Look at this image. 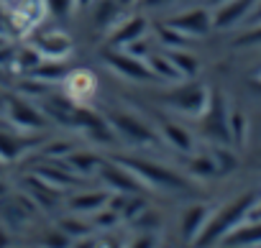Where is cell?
Wrapping results in <instances>:
<instances>
[{
    "label": "cell",
    "instance_id": "d590c367",
    "mask_svg": "<svg viewBox=\"0 0 261 248\" xmlns=\"http://www.w3.org/2000/svg\"><path fill=\"white\" fill-rule=\"evenodd\" d=\"M248 217H251V220H261V200H258V202H256V205L251 207V212H248Z\"/></svg>",
    "mask_w": 261,
    "mask_h": 248
},
{
    "label": "cell",
    "instance_id": "e0dca14e",
    "mask_svg": "<svg viewBox=\"0 0 261 248\" xmlns=\"http://www.w3.org/2000/svg\"><path fill=\"white\" fill-rule=\"evenodd\" d=\"M108 200H110V197H108L105 192H82V195H77V197L69 200V207H72V210H82V212H87V210H97V207H102Z\"/></svg>",
    "mask_w": 261,
    "mask_h": 248
},
{
    "label": "cell",
    "instance_id": "d6a6232c",
    "mask_svg": "<svg viewBox=\"0 0 261 248\" xmlns=\"http://www.w3.org/2000/svg\"><path fill=\"white\" fill-rule=\"evenodd\" d=\"M118 223V212L115 210H108V212H100L97 215V225L100 228H113Z\"/></svg>",
    "mask_w": 261,
    "mask_h": 248
},
{
    "label": "cell",
    "instance_id": "ffe728a7",
    "mask_svg": "<svg viewBox=\"0 0 261 248\" xmlns=\"http://www.w3.org/2000/svg\"><path fill=\"white\" fill-rule=\"evenodd\" d=\"M39 177L44 179V182H49L51 187H72V184H77V179L72 177V174H64L59 167H44V169H39Z\"/></svg>",
    "mask_w": 261,
    "mask_h": 248
},
{
    "label": "cell",
    "instance_id": "b9f144b4",
    "mask_svg": "<svg viewBox=\"0 0 261 248\" xmlns=\"http://www.w3.org/2000/svg\"><path fill=\"white\" fill-rule=\"evenodd\" d=\"M253 87H256V90L261 92V79H258V82H253Z\"/></svg>",
    "mask_w": 261,
    "mask_h": 248
},
{
    "label": "cell",
    "instance_id": "7c38bea8",
    "mask_svg": "<svg viewBox=\"0 0 261 248\" xmlns=\"http://www.w3.org/2000/svg\"><path fill=\"white\" fill-rule=\"evenodd\" d=\"M225 245H261V220H253L248 225H236L225 238Z\"/></svg>",
    "mask_w": 261,
    "mask_h": 248
},
{
    "label": "cell",
    "instance_id": "f546056e",
    "mask_svg": "<svg viewBox=\"0 0 261 248\" xmlns=\"http://www.w3.org/2000/svg\"><path fill=\"white\" fill-rule=\"evenodd\" d=\"M236 44H238V46H253V44H261V23H258V26H253L248 34H243Z\"/></svg>",
    "mask_w": 261,
    "mask_h": 248
},
{
    "label": "cell",
    "instance_id": "d4e9b609",
    "mask_svg": "<svg viewBox=\"0 0 261 248\" xmlns=\"http://www.w3.org/2000/svg\"><path fill=\"white\" fill-rule=\"evenodd\" d=\"M190 169H192V174H197V177H215V174H218V167H215L213 156H195L192 164H190Z\"/></svg>",
    "mask_w": 261,
    "mask_h": 248
},
{
    "label": "cell",
    "instance_id": "4dcf8cb0",
    "mask_svg": "<svg viewBox=\"0 0 261 248\" xmlns=\"http://www.w3.org/2000/svg\"><path fill=\"white\" fill-rule=\"evenodd\" d=\"M141 210H146V205H144V200H128L125 202V207H123V215L125 217H130V220H136V212H141Z\"/></svg>",
    "mask_w": 261,
    "mask_h": 248
},
{
    "label": "cell",
    "instance_id": "83f0119b",
    "mask_svg": "<svg viewBox=\"0 0 261 248\" xmlns=\"http://www.w3.org/2000/svg\"><path fill=\"white\" fill-rule=\"evenodd\" d=\"M59 230H62L64 235H69V238H77V235H85L90 228H87L85 223H74V220H69V217H67V220H62V223H59Z\"/></svg>",
    "mask_w": 261,
    "mask_h": 248
},
{
    "label": "cell",
    "instance_id": "ab89813d",
    "mask_svg": "<svg viewBox=\"0 0 261 248\" xmlns=\"http://www.w3.org/2000/svg\"><path fill=\"white\" fill-rule=\"evenodd\" d=\"M3 195H8V187H6L3 182H0V197H3Z\"/></svg>",
    "mask_w": 261,
    "mask_h": 248
},
{
    "label": "cell",
    "instance_id": "9a60e30c",
    "mask_svg": "<svg viewBox=\"0 0 261 248\" xmlns=\"http://www.w3.org/2000/svg\"><path fill=\"white\" fill-rule=\"evenodd\" d=\"M64 159H67V167L80 172V174H90L100 167V159L95 154H87V151H69Z\"/></svg>",
    "mask_w": 261,
    "mask_h": 248
},
{
    "label": "cell",
    "instance_id": "e575fe53",
    "mask_svg": "<svg viewBox=\"0 0 261 248\" xmlns=\"http://www.w3.org/2000/svg\"><path fill=\"white\" fill-rule=\"evenodd\" d=\"M248 23H251V26H258V23H261V3L248 13Z\"/></svg>",
    "mask_w": 261,
    "mask_h": 248
},
{
    "label": "cell",
    "instance_id": "60d3db41",
    "mask_svg": "<svg viewBox=\"0 0 261 248\" xmlns=\"http://www.w3.org/2000/svg\"><path fill=\"white\" fill-rule=\"evenodd\" d=\"M213 3H215V6H223V3H228V0H213Z\"/></svg>",
    "mask_w": 261,
    "mask_h": 248
},
{
    "label": "cell",
    "instance_id": "f35d334b",
    "mask_svg": "<svg viewBox=\"0 0 261 248\" xmlns=\"http://www.w3.org/2000/svg\"><path fill=\"white\" fill-rule=\"evenodd\" d=\"M6 243H8V238H6V233H3V230H0V245H6Z\"/></svg>",
    "mask_w": 261,
    "mask_h": 248
},
{
    "label": "cell",
    "instance_id": "cb8c5ba5",
    "mask_svg": "<svg viewBox=\"0 0 261 248\" xmlns=\"http://www.w3.org/2000/svg\"><path fill=\"white\" fill-rule=\"evenodd\" d=\"M156 31H159L162 41H167L172 49H185V44H187V36H185V34H179L177 29H172L169 23H167V26H156Z\"/></svg>",
    "mask_w": 261,
    "mask_h": 248
},
{
    "label": "cell",
    "instance_id": "603a6c76",
    "mask_svg": "<svg viewBox=\"0 0 261 248\" xmlns=\"http://www.w3.org/2000/svg\"><path fill=\"white\" fill-rule=\"evenodd\" d=\"M210 156H213V161H215V167H218V174L236 169V156H233L230 151H225V146L215 144V149H213V154H210Z\"/></svg>",
    "mask_w": 261,
    "mask_h": 248
},
{
    "label": "cell",
    "instance_id": "ba28073f",
    "mask_svg": "<svg viewBox=\"0 0 261 248\" xmlns=\"http://www.w3.org/2000/svg\"><path fill=\"white\" fill-rule=\"evenodd\" d=\"M105 62H108L115 72H120L123 77H128V79H156V74L151 72L149 64L139 62L136 57H130V54L108 51V54H105Z\"/></svg>",
    "mask_w": 261,
    "mask_h": 248
},
{
    "label": "cell",
    "instance_id": "277c9868",
    "mask_svg": "<svg viewBox=\"0 0 261 248\" xmlns=\"http://www.w3.org/2000/svg\"><path fill=\"white\" fill-rule=\"evenodd\" d=\"M108 126L118 136H123V141H128V144H154L156 141V133L151 128H146L139 118L128 115V113H110Z\"/></svg>",
    "mask_w": 261,
    "mask_h": 248
},
{
    "label": "cell",
    "instance_id": "6da1fadb",
    "mask_svg": "<svg viewBox=\"0 0 261 248\" xmlns=\"http://www.w3.org/2000/svg\"><path fill=\"white\" fill-rule=\"evenodd\" d=\"M253 205H256V195L253 192H246V195L236 197L233 202H228L225 207H220L215 215L207 217V223H205V228H202V233L197 235L195 243L197 245H213L215 240H223L236 225H241L248 217Z\"/></svg>",
    "mask_w": 261,
    "mask_h": 248
},
{
    "label": "cell",
    "instance_id": "44dd1931",
    "mask_svg": "<svg viewBox=\"0 0 261 248\" xmlns=\"http://www.w3.org/2000/svg\"><path fill=\"white\" fill-rule=\"evenodd\" d=\"M228 128H230V141L243 146L246 144V115L238 110L228 113Z\"/></svg>",
    "mask_w": 261,
    "mask_h": 248
},
{
    "label": "cell",
    "instance_id": "30bf717a",
    "mask_svg": "<svg viewBox=\"0 0 261 248\" xmlns=\"http://www.w3.org/2000/svg\"><path fill=\"white\" fill-rule=\"evenodd\" d=\"M253 0H228L225 6H220V11L213 16V26L215 29H230L233 23L243 21L251 13Z\"/></svg>",
    "mask_w": 261,
    "mask_h": 248
},
{
    "label": "cell",
    "instance_id": "1f68e13d",
    "mask_svg": "<svg viewBox=\"0 0 261 248\" xmlns=\"http://www.w3.org/2000/svg\"><path fill=\"white\" fill-rule=\"evenodd\" d=\"M18 62H21V64H26L29 69H34V67H39V64H41V57H39V51H31V49H26V51L18 57Z\"/></svg>",
    "mask_w": 261,
    "mask_h": 248
},
{
    "label": "cell",
    "instance_id": "3957f363",
    "mask_svg": "<svg viewBox=\"0 0 261 248\" xmlns=\"http://www.w3.org/2000/svg\"><path fill=\"white\" fill-rule=\"evenodd\" d=\"M118 164H123L125 169H130L136 177H141L146 184H154V187H164V189H187V182L164 169V167H156L151 161H139V159H118Z\"/></svg>",
    "mask_w": 261,
    "mask_h": 248
},
{
    "label": "cell",
    "instance_id": "8fae6325",
    "mask_svg": "<svg viewBox=\"0 0 261 248\" xmlns=\"http://www.w3.org/2000/svg\"><path fill=\"white\" fill-rule=\"evenodd\" d=\"M207 217H210L207 205H192L190 210H185L182 212V235H185V240H197V235L202 233Z\"/></svg>",
    "mask_w": 261,
    "mask_h": 248
},
{
    "label": "cell",
    "instance_id": "7402d4cb",
    "mask_svg": "<svg viewBox=\"0 0 261 248\" xmlns=\"http://www.w3.org/2000/svg\"><path fill=\"white\" fill-rule=\"evenodd\" d=\"M164 136H167V141L174 144L179 151H192V149H195L192 136H190L185 128H179V126H167V128H164Z\"/></svg>",
    "mask_w": 261,
    "mask_h": 248
},
{
    "label": "cell",
    "instance_id": "4fadbf2b",
    "mask_svg": "<svg viewBox=\"0 0 261 248\" xmlns=\"http://www.w3.org/2000/svg\"><path fill=\"white\" fill-rule=\"evenodd\" d=\"M144 31H146V21H144L141 16H136V18H130L128 23H123V26L115 31V36L110 39V44H113V46H128L130 41L141 39Z\"/></svg>",
    "mask_w": 261,
    "mask_h": 248
},
{
    "label": "cell",
    "instance_id": "74e56055",
    "mask_svg": "<svg viewBox=\"0 0 261 248\" xmlns=\"http://www.w3.org/2000/svg\"><path fill=\"white\" fill-rule=\"evenodd\" d=\"M146 6H162V3H167V0H144Z\"/></svg>",
    "mask_w": 261,
    "mask_h": 248
},
{
    "label": "cell",
    "instance_id": "ac0fdd59",
    "mask_svg": "<svg viewBox=\"0 0 261 248\" xmlns=\"http://www.w3.org/2000/svg\"><path fill=\"white\" fill-rule=\"evenodd\" d=\"M26 146H29V141H23V139L0 133V159H3V161H13Z\"/></svg>",
    "mask_w": 261,
    "mask_h": 248
},
{
    "label": "cell",
    "instance_id": "5b68a950",
    "mask_svg": "<svg viewBox=\"0 0 261 248\" xmlns=\"http://www.w3.org/2000/svg\"><path fill=\"white\" fill-rule=\"evenodd\" d=\"M207 100H210V90L202 87V85H187V87L167 95V102L172 107H177L179 113L192 115V118H200L202 115V110L207 107Z\"/></svg>",
    "mask_w": 261,
    "mask_h": 248
},
{
    "label": "cell",
    "instance_id": "8d00e7d4",
    "mask_svg": "<svg viewBox=\"0 0 261 248\" xmlns=\"http://www.w3.org/2000/svg\"><path fill=\"white\" fill-rule=\"evenodd\" d=\"M8 57H11V49H8V46H3V49H0V62H6Z\"/></svg>",
    "mask_w": 261,
    "mask_h": 248
},
{
    "label": "cell",
    "instance_id": "4316f807",
    "mask_svg": "<svg viewBox=\"0 0 261 248\" xmlns=\"http://www.w3.org/2000/svg\"><path fill=\"white\" fill-rule=\"evenodd\" d=\"M118 13H120L118 3H113V0H102V6H100V11H97V26L110 23V21L118 16Z\"/></svg>",
    "mask_w": 261,
    "mask_h": 248
},
{
    "label": "cell",
    "instance_id": "2e32d148",
    "mask_svg": "<svg viewBox=\"0 0 261 248\" xmlns=\"http://www.w3.org/2000/svg\"><path fill=\"white\" fill-rule=\"evenodd\" d=\"M167 57L172 59V64L177 67V72H179V74H185V77H195V74H197V69H200L197 59H195L192 54L182 51V49H172V51H167Z\"/></svg>",
    "mask_w": 261,
    "mask_h": 248
},
{
    "label": "cell",
    "instance_id": "5bb4252c",
    "mask_svg": "<svg viewBox=\"0 0 261 248\" xmlns=\"http://www.w3.org/2000/svg\"><path fill=\"white\" fill-rule=\"evenodd\" d=\"M36 49H39V54H46V57H64V54L72 49V44H69L67 36L51 34V36H44V39L36 44Z\"/></svg>",
    "mask_w": 261,
    "mask_h": 248
},
{
    "label": "cell",
    "instance_id": "484cf974",
    "mask_svg": "<svg viewBox=\"0 0 261 248\" xmlns=\"http://www.w3.org/2000/svg\"><path fill=\"white\" fill-rule=\"evenodd\" d=\"M34 74H39V79H62L67 74V69L62 64H39L31 69Z\"/></svg>",
    "mask_w": 261,
    "mask_h": 248
},
{
    "label": "cell",
    "instance_id": "d6986e66",
    "mask_svg": "<svg viewBox=\"0 0 261 248\" xmlns=\"http://www.w3.org/2000/svg\"><path fill=\"white\" fill-rule=\"evenodd\" d=\"M146 64L151 67V72H154L156 77H167V79H177V77H182V74L177 72V67L172 64V59H169L167 54H162V57L151 54Z\"/></svg>",
    "mask_w": 261,
    "mask_h": 248
},
{
    "label": "cell",
    "instance_id": "8992f818",
    "mask_svg": "<svg viewBox=\"0 0 261 248\" xmlns=\"http://www.w3.org/2000/svg\"><path fill=\"white\" fill-rule=\"evenodd\" d=\"M97 172H100V177H102L110 187H115V189L123 192V195H136V192H141V182L136 179L134 172L125 169L123 164H100Z\"/></svg>",
    "mask_w": 261,
    "mask_h": 248
},
{
    "label": "cell",
    "instance_id": "f1b7e54d",
    "mask_svg": "<svg viewBox=\"0 0 261 248\" xmlns=\"http://www.w3.org/2000/svg\"><path fill=\"white\" fill-rule=\"evenodd\" d=\"M46 3H49V8H51V13H54V16L64 18V16H69L74 0H46Z\"/></svg>",
    "mask_w": 261,
    "mask_h": 248
},
{
    "label": "cell",
    "instance_id": "52a82bcc",
    "mask_svg": "<svg viewBox=\"0 0 261 248\" xmlns=\"http://www.w3.org/2000/svg\"><path fill=\"white\" fill-rule=\"evenodd\" d=\"M169 26L177 29L179 34H185V36H205V34L213 29V16H210V11H205V8H195V11H190V13L174 16V18L169 21Z\"/></svg>",
    "mask_w": 261,
    "mask_h": 248
},
{
    "label": "cell",
    "instance_id": "836d02e7",
    "mask_svg": "<svg viewBox=\"0 0 261 248\" xmlns=\"http://www.w3.org/2000/svg\"><path fill=\"white\" fill-rule=\"evenodd\" d=\"M69 240H72V238H69V235H64V233H51V235L46 238V243H49V245H67Z\"/></svg>",
    "mask_w": 261,
    "mask_h": 248
},
{
    "label": "cell",
    "instance_id": "7a4b0ae2",
    "mask_svg": "<svg viewBox=\"0 0 261 248\" xmlns=\"http://www.w3.org/2000/svg\"><path fill=\"white\" fill-rule=\"evenodd\" d=\"M200 133L213 141V144H220V146H228L230 144V128H228V110H225V100L218 90H210V100H207V107L202 110L200 115Z\"/></svg>",
    "mask_w": 261,
    "mask_h": 248
},
{
    "label": "cell",
    "instance_id": "9c48e42d",
    "mask_svg": "<svg viewBox=\"0 0 261 248\" xmlns=\"http://www.w3.org/2000/svg\"><path fill=\"white\" fill-rule=\"evenodd\" d=\"M8 118L16 123V126L26 128V131H39V128L46 126V120L41 118V113L36 107H31L29 102L16 100V97L8 100Z\"/></svg>",
    "mask_w": 261,
    "mask_h": 248
}]
</instances>
